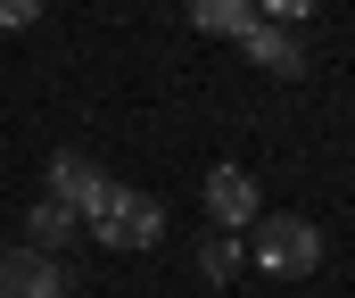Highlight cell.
<instances>
[{"instance_id":"4","label":"cell","mask_w":355,"mask_h":298,"mask_svg":"<svg viewBox=\"0 0 355 298\" xmlns=\"http://www.w3.org/2000/svg\"><path fill=\"white\" fill-rule=\"evenodd\" d=\"M207 215H215V232H248V224L265 215L257 174H248V166H215V174H207Z\"/></svg>"},{"instance_id":"1","label":"cell","mask_w":355,"mask_h":298,"mask_svg":"<svg viewBox=\"0 0 355 298\" xmlns=\"http://www.w3.org/2000/svg\"><path fill=\"white\" fill-rule=\"evenodd\" d=\"M248 232H257V240H248V257H257V274H265V282H306V274L322 265V232H314L306 215H257Z\"/></svg>"},{"instance_id":"7","label":"cell","mask_w":355,"mask_h":298,"mask_svg":"<svg viewBox=\"0 0 355 298\" xmlns=\"http://www.w3.org/2000/svg\"><path fill=\"white\" fill-rule=\"evenodd\" d=\"M182 8H190V25H198V33H232V42L257 25V0H182Z\"/></svg>"},{"instance_id":"10","label":"cell","mask_w":355,"mask_h":298,"mask_svg":"<svg viewBox=\"0 0 355 298\" xmlns=\"http://www.w3.org/2000/svg\"><path fill=\"white\" fill-rule=\"evenodd\" d=\"M322 0H257V17H272V25H306Z\"/></svg>"},{"instance_id":"5","label":"cell","mask_w":355,"mask_h":298,"mask_svg":"<svg viewBox=\"0 0 355 298\" xmlns=\"http://www.w3.org/2000/svg\"><path fill=\"white\" fill-rule=\"evenodd\" d=\"M0 298H58V257H42V249H0Z\"/></svg>"},{"instance_id":"11","label":"cell","mask_w":355,"mask_h":298,"mask_svg":"<svg viewBox=\"0 0 355 298\" xmlns=\"http://www.w3.org/2000/svg\"><path fill=\"white\" fill-rule=\"evenodd\" d=\"M33 17H42V0H0V33H25Z\"/></svg>"},{"instance_id":"9","label":"cell","mask_w":355,"mask_h":298,"mask_svg":"<svg viewBox=\"0 0 355 298\" xmlns=\"http://www.w3.org/2000/svg\"><path fill=\"white\" fill-rule=\"evenodd\" d=\"M198 274H207V282H232V274H240V240H232V232H215V240L198 249Z\"/></svg>"},{"instance_id":"6","label":"cell","mask_w":355,"mask_h":298,"mask_svg":"<svg viewBox=\"0 0 355 298\" xmlns=\"http://www.w3.org/2000/svg\"><path fill=\"white\" fill-rule=\"evenodd\" d=\"M240 50H248L265 75H306V50H297V33H281V25H265V17L240 33Z\"/></svg>"},{"instance_id":"8","label":"cell","mask_w":355,"mask_h":298,"mask_svg":"<svg viewBox=\"0 0 355 298\" xmlns=\"http://www.w3.org/2000/svg\"><path fill=\"white\" fill-rule=\"evenodd\" d=\"M25 232H33V240H25V249H42V257H58V249H67V240H75V232H83V224H75V215H67V207H58V199H42V207H33V215H25Z\"/></svg>"},{"instance_id":"3","label":"cell","mask_w":355,"mask_h":298,"mask_svg":"<svg viewBox=\"0 0 355 298\" xmlns=\"http://www.w3.org/2000/svg\"><path fill=\"white\" fill-rule=\"evenodd\" d=\"M107 191H116V183H107V174L91 166L83 149H58V158H50V199H58V207H67L75 224H91V215L107 207Z\"/></svg>"},{"instance_id":"2","label":"cell","mask_w":355,"mask_h":298,"mask_svg":"<svg viewBox=\"0 0 355 298\" xmlns=\"http://www.w3.org/2000/svg\"><path fill=\"white\" fill-rule=\"evenodd\" d=\"M91 232H99L107 249H157V240H166V207H157L149 191H124V183H116L107 207L91 215Z\"/></svg>"}]
</instances>
